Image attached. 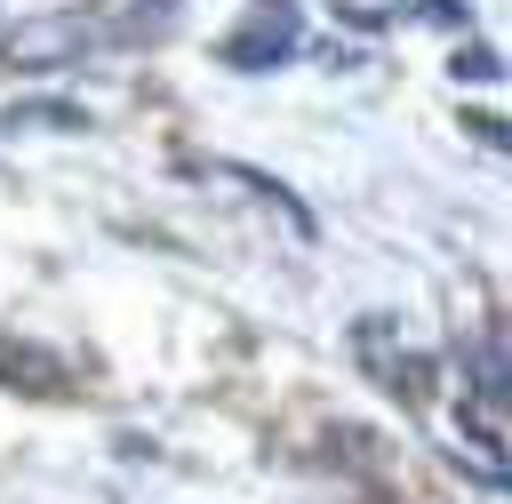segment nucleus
<instances>
[{
	"label": "nucleus",
	"instance_id": "nucleus-4",
	"mask_svg": "<svg viewBox=\"0 0 512 504\" xmlns=\"http://www.w3.org/2000/svg\"><path fill=\"white\" fill-rule=\"evenodd\" d=\"M0 128H40V136H80V128H88V112H80V104H64V96H24V104H8V112H0Z\"/></svg>",
	"mask_w": 512,
	"mask_h": 504
},
{
	"label": "nucleus",
	"instance_id": "nucleus-6",
	"mask_svg": "<svg viewBox=\"0 0 512 504\" xmlns=\"http://www.w3.org/2000/svg\"><path fill=\"white\" fill-rule=\"evenodd\" d=\"M448 72H456V80H496V72H504V56H496V48H456V64H448Z\"/></svg>",
	"mask_w": 512,
	"mask_h": 504
},
{
	"label": "nucleus",
	"instance_id": "nucleus-1",
	"mask_svg": "<svg viewBox=\"0 0 512 504\" xmlns=\"http://www.w3.org/2000/svg\"><path fill=\"white\" fill-rule=\"evenodd\" d=\"M96 48H104L96 8H88V16L64 8V16H40V24L0 32V56H8V64H32V72H48V64H80V56H96Z\"/></svg>",
	"mask_w": 512,
	"mask_h": 504
},
{
	"label": "nucleus",
	"instance_id": "nucleus-3",
	"mask_svg": "<svg viewBox=\"0 0 512 504\" xmlns=\"http://www.w3.org/2000/svg\"><path fill=\"white\" fill-rule=\"evenodd\" d=\"M184 0H104L96 24H104V48H136V40H160L176 24Z\"/></svg>",
	"mask_w": 512,
	"mask_h": 504
},
{
	"label": "nucleus",
	"instance_id": "nucleus-2",
	"mask_svg": "<svg viewBox=\"0 0 512 504\" xmlns=\"http://www.w3.org/2000/svg\"><path fill=\"white\" fill-rule=\"evenodd\" d=\"M288 48H296V8H288V0H264V8L224 40V64H232V72H272Z\"/></svg>",
	"mask_w": 512,
	"mask_h": 504
},
{
	"label": "nucleus",
	"instance_id": "nucleus-5",
	"mask_svg": "<svg viewBox=\"0 0 512 504\" xmlns=\"http://www.w3.org/2000/svg\"><path fill=\"white\" fill-rule=\"evenodd\" d=\"M0 360H8V368H24V376H32V392L64 384V360H56V352H40V344H8V336H0Z\"/></svg>",
	"mask_w": 512,
	"mask_h": 504
}]
</instances>
